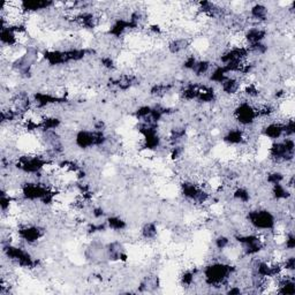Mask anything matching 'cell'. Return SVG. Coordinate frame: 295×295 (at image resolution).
<instances>
[{"label": "cell", "mask_w": 295, "mask_h": 295, "mask_svg": "<svg viewBox=\"0 0 295 295\" xmlns=\"http://www.w3.org/2000/svg\"><path fill=\"white\" fill-rule=\"evenodd\" d=\"M234 271L235 268L231 264L224 262H213L204 269V282L211 287H228L230 279L233 276Z\"/></svg>", "instance_id": "1"}, {"label": "cell", "mask_w": 295, "mask_h": 295, "mask_svg": "<svg viewBox=\"0 0 295 295\" xmlns=\"http://www.w3.org/2000/svg\"><path fill=\"white\" fill-rule=\"evenodd\" d=\"M246 218L253 230L256 232H274L277 226L275 215L266 209L250 210Z\"/></svg>", "instance_id": "2"}, {"label": "cell", "mask_w": 295, "mask_h": 295, "mask_svg": "<svg viewBox=\"0 0 295 295\" xmlns=\"http://www.w3.org/2000/svg\"><path fill=\"white\" fill-rule=\"evenodd\" d=\"M233 117L238 124H240L242 127H252L258 120L255 106L248 99L238 103L234 108Z\"/></svg>", "instance_id": "3"}, {"label": "cell", "mask_w": 295, "mask_h": 295, "mask_svg": "<svg viewBox=\"0 0 295 295\" xmlns=\"http://www.w3.org/2000/svg\"><path fill=\"white\" fill-rule=\"evenodd\" d=\"M44 234H45V230L37 225H22L18 230L20 240L28 244L37 243L44 237Z\"/></svg>", "instance_id": "4"}, {"label": "cell", "mask_w": 295, "mask_h": 295, "mask_svg": "<svg viewBox=\"0 0 295 295\" xmlns=\"http://www.w3.org/2000/svg\"><path fill=\"white\" fill-rule=\"evenodd\" d=\"M263 136L266 137V139L272 141H279L284 137V125H282V121H271L269 122L268 125H265L262 129Z\"/></svg>", "instance_id": "5"}, {"label": "cell", "mask_w": 295, "mask_h": 295, "mask_svg": "<svg viewBox=\"0 0 295 295\" xmlns=\"http://www.w3.org/2000/svg\"><path fill=\"white\" fill-rule=\"evenodd\" d=\"M55 2L53 1H39V0H29V1L20 2V9L22 13H36L38 11H44V9H51L55 7Z\"/></svg>", "instance_id": "6"}, {"label": "cell", "mask_w": 295, "mask_h": 295, "mask_svg": "<svg viewBox=\"0 0 295 295\" xmlns=\"http://www.w3.org/2000/svg\"><path fill=\"white\" fill-rule=\"evenodd\" d=\"M268 15L269 9L263 4H255L249 9V18L253 21L258 22V23L265 21L268 18Z\"/></svg>", "instance_id": "7"}, {"label": "cell", "mask_w": 295, "mask_h": 295, "mask_svg": "<svg viewBox=\"0 0 295 295\" xmlns=\"http://www.w3.org/2000/svg\"><path fill=\"white\" fill-rule=\"evenodd\" d=\"M271 196L276 201H288L292 196V190L284 184H274L271 186Z\"/></svg>", "instance_id": "8"}, {"label": "cell", "mask_w": 295, "mask_h": 295, "mask_svg": "<svg viewBox=\"0 0 295 295\" xmlns=\"http://www.w3.org/2000/svg\"><path fill=\"white\" fill-rule=\"evenodd\" d=\"M189 45L190 42L187 38H174L168 43L167 48L172 55H179V53L184 52Z\"/></svg>", "instance_id": "9"}, {"label": "cell", "mask_w": 295, "mask_h": 295, "mask_svg": "<svg viewBox=\"0 0 295 295\" xmlns=\"http://www.w3.org/2000/svg\"><path fill=\"white\" fill-rule=\"evenodd\" d=\"M106 225H108L109 230L115 231V232H120L126 230L127 224L124 219L118 217V216H110V217L106 218Z\"/></svg>", "instance_id": "10"}, {"label": "cell", "mask_w": 295, "mask_h": 295, "mask_svg": "<svg viewBox=\"0 0 295 295\" xmlns=\"http://www.w3.org/2000/svg\"><path fill=\"white\" fill-rule=\"evenodd\" d=\"M158 234V227L155 222H146L141 228V235L146 240H153Z\"/></svg>", "instance_id": "11"}, {"label": "cell", "mask_w": 295, "mask_h": 295, "mask_svg": "<svg viewBox=\"0 0 295 295\" xmlns=\"http://www.w3.org/2000/svg\"><path fill=\"white\" fill-rule=\"evenodd\" d=\"M233 199L235 201H238V202H240L241 204H247L250 202L252 196H250L249 190H248L247 188L237 187L233 190Z\"/></svg>", "instance_id": "12"}, {"label": "cell", "mask_w": 295, "mask_h": 295, "mask_svg": "<svg viewBox=\"0 0 295 295\" xmlns=\"http://www.w3.org/2000/svg\"><path fill=\"white\" fill-rule=\"evenodd\" d=\"M285 177L284 173H281V172L279 171H274V172H270L266 175V181H268L269 184H271V186H274V184H284L285 183Z\"/></svg>", "instance_id": "13"}, {"label": "cell", "mask_w": 295, "mask_h": 295, "mask_svg": "<svg viewBox=\"0 0 295 295\" xmlns=\"http://www.w3.org/2000/svg\"><path fill=\"white\" fill-rule=\"evenodd\" d=\"M230 244H231L230 238L225 237V235H219V237L216 238L215 240V246L219 250H225L226 248L230 247Z\"/></svg>", "instance_id": "14"}, {"label": "cell", "mask_w": 295, "mask_h": 295, "mask_svg": "<svg viewBox=\"0 0 295 295\" xmlns=\"http://www.w3.org/2000/svg\"><path fill=\"white\" fill-rule=\"evenodd\" d=\"M92 215L95 219H102L105 217V211L102 206H95V208L92 210Z\"/></svg>", "instance_id": "15"}]
</instances>
